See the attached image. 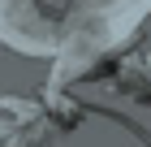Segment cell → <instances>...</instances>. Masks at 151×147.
<instances>
[{"label":"cell","mask_w":151,"mask_h":147,"mask_svg":"<svg viewBox=\"0 0 151 147\" xmlns=\"http://www.w3.org/2000/svg\"><path fill=\"white\" fill-rule=\"evenodd\" d=\"M0 108H4V113H17V117H35V104H22V100H9V95L0 100Z\"/></svg>","instance_id":"6da1fadb"}]
</instances>
